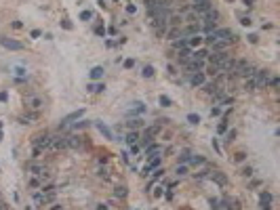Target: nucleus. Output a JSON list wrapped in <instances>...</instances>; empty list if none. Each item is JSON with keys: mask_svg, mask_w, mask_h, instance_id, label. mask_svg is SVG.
Listing matches in <instances>:
<instances>
[{"mask_svg": "<svg viewBox=\"0 0 280 210\" xmlns=\"http://www.w3.org/2000/svg\"><path fill=\"white\" fill-rule=\"evenodd\" d=\"M187 120H189L192 124H198V122H200V118H198L196 114H189V116H187Z\"/></svg>", "mask_w": 280, "mask_h": 210, "instance_id": "obj_35", "label": "nucleus"}, {"mask_svg": "<svg viewBox=\"0 0 280 210\" xmlns=\"http://www.w3.org/2000/svg\"><path fill=\"white\" fill-rule=\"evenodd\" d=\"M217 130H219V132H226V130H228V124H226V122H221V124L217 126Z\"/></svg>", "mask_w": 280, "mask_h": 210, "instance_id": "obj_45", "label": "nucleus"}, {"mask_svg": "<svg viewBox=\"0 0 280 210\" xmlns=\"http://www.w3.org/2000/svg\"><path fill=\"white\" fill-rule=\"evenodd\" d=\"M234 139H236V130H230V132H228V137H226V141H228V143H232Z\"/></svg>", "mask_w": 280, "mask_h": 210, "instance_id": "obj_36", "label": "nucleus"}, {"mask_svg": "<svg viewBox=\"0 0 280 210\" xmlns=\"http://www.w3.org/2000/svg\"><path fill=\"white\" fill-rule=\"evenodd\" d=\"M0 44L4 46V48H11V50H21L23 48V44L17 40H8V38H0Z\"/></svg>", "mask_w": 280, "mask_h": 210, "instance_id": "obj_9", "label": "nucleus"}, {"mask_svg": "<svg viewBox=\"0 0 280 210\" xmlns=\"http://www.w3.org/2000/svg\"><path fill=\"white\" fill-rule=\"evenodd\" d=\"M34 147H38V149H47L51 147V134H38L36 139H34Z\"/></svg>", "mask_w": 280, "mask_h": 210, "instance_id": "obj_4", "label": "nucleus"}, {"mask_svg": "<svg viewBox=\"0 0 280 210\" xmlns=\"http://www.w3.org/2000/svg\"><path fill=\"white\" fill-rule=\"evenodd\" d=\"M124 67H133V59H127L124 61Z\"/></svg>", "mask_w": 280, "mask_h": 210, "instance_id": "obj_49", "label": "nucleus"}, {"mask_svg": "<svg viewBox=\"0 0 280 210\" xmlns=\"http://www.w3.org/2000/svg\"><path fill=\"white\" fill-rule=\"evenodd\" d=\"M162 151V147L160 145H150L147 147V151H145V156H156V153H160Z\"/></svg>", "mask_w": 280, "mask_h": 210, "instance_id": "obj_20", "label": "nucleus"}, {"mask_svg": "<svg viewBox=\"0 0 280 210\" xmlns=\"http://www.w3.org/2000/svg\"><path fill=\"white\" fill-rule=\"evenodd\" d=\"M84 114V109H78V111H72L70 116H65L63 120H61V126H65V124H70V122H74V120H78L80 116Z\"/></svg>", "mask_w": 280, "mask_h": 210, "instance_id": "obj_12", "label": "nucleus"}, {"mask_svg": "<svg viewBox=\"0 0 280 210\" xmlns=\"http://www.w3.org/2000/svg\"><path fill=\"white\" fill-rule=\"evenodd\" d=\"M192 164H204V158H200V156H194V158H192Z\"/></svg>", "mask_w": 280, "mask_h": 210, "instance_id": "obj_38", "label": "nucleus"}, {"mask_svg": "<svg viewBox=\"0 0 280 210\" xmlns=\"http://www.w3.org/2000/svg\"><path fill=\"white\" fill-rule=\"evenodd\" d=\"M141 126V120H131L129 122V128H139Z\"/></svg>", "mask_w": 280, "mask_h": 210, "instance_id": "obj_39", "label": "nucleus"}, {"mask_svg": "<svg viewBox=\"0 0 280 210\" xmlns=\"http://www.w3.org/2000/svg\"><path fill=\"white\" fill-rule=\"evenodd\" d=\"M91 17H93V15H91L89 11H84V13H82V19H84V21H87V19H91Z\"/></svg>", "mask_w": 280, "mask_h": 210, "instance_id": "obj_47", "label": "nucleus"}, {"mask_svg": "<svg viewBox=\"0 0 280 210\" xmlns=\"http://www.w3.org/2000/svg\"><path fill=\"white\" fill-rule=\"evenodd\" d=\"M30 185H32V187H40L42 183H40V179H32V181H30Z\"/></svg>", "mask_w": 280, "mask_h": 210, "instance_id": "obj_44", "label": "nucleus"}, {"mask_svg": "<svg viewBox=\"0 0 280 210\" xmlns=\"http://www.w3.org/2000/svg\"><path fill=\"white\" fill-rule=\"evenodd\" d=\"M25 103H28V107H30V109H34V111H38V109H42V107H44V101H42L40 97H36V95H34V97H28V101H25Z\"/></svg>", "mask_w": 280, "mask_h": 210, "instance_id": "obj_6", "label": "nucleus"}, {"mask_svg": "<svg viewBox=\"0 0 280 210\" xmlns=\"http://www.w3.org/2000/svg\"><path fill=\"white\" fill-rule=\"evenodd\" d=\"M240 23H242V25H251L253 21H251V17H242V19H240Z\"/></svg>", "mask_w": 280, "mask_h": 210, "instance_id": "obj_42", "label": "nucleus"}, {"mask_svg": "<svg viewBox=\"0 0 280 210\" xmlns=\"http://www.w3.org/2000/svg\"><path fill=\"white\" fill-rule=\"evenodd\" d=\"M244 90H257V84H255V76L246 78V82H244Z\"/></svg>", "mask_w": 280, "mask_h": 210, "instance_id": "obj_18", "label": "nucleus"}, {"mask_svg": "<svg viewBox=\"0 0 280 210\" xmlns=\"http://www.w3.org/2000/svg\"><path fill=\"white\" fill-rule=\"evenodd\" d=\"M194 2H202V0H194Z\"/></svg>", "mask_w": 280, "mask_h": 210, "instance_id": "obj_54", "label": "nucleus"}, {"mask_svg": "<svg viewBox=\"0 0 280 210\" xmlns=\"http://www.w3.org/2000/svg\"><path fill=\"white\" fill-rule=\"evenodd\" d=\"M99 176H101V179H110V174H107V170H105V168H101V170H99Z\"/></svg>", "mask_w": 280, "mask_h": 210, "instance_id": "obj_43", "label": "nucleus"}, {"mask_svg": "<svg viewBox=\"0 0 280 210\" xmlns=\"http://www.w3.org/2000/svg\"><path fill=\"white\" fill-rule=\"evenodd\" d=\"M204 90L209 95H217L219 92V86H217V82H209V84H204Z\"/></svg>", "mask_w": 280, "mask_h": 210, "instance_id": "obj_17", "label": "nucleus"}, {"mask_svg": "<svg viewBox=\"0 0 280 210\" xmlns=\"http://www.w3.org/2000/svg\"><path fill=\"white\" fill-rule=\"evenodd\" d=\"M68 147V137H51V149H65Z\"/></svg>", "mask_w": 280, "mask_h": 210, "instance_id": "obj_5", "label": "nucleus"}, {"mask_svg": "<svg viewBox=\"0 0 280 210\" xmlns=\"http://www.w3.org/2000/svg\"><path fill=\"white\" fill-rule=\"evenodd\" d=\"M143 76H145V78H152V76H154V67H152V65H145V67H143Z\"/></svg>", "mask_w": 280, "mask_h": 210, "instance_id": "obj_27", "label": "nucleus"}, {"mask_svg": "<svg viewBox=\"0 0 280 210\" xmlns=\"http://www.w3.org/2000/svg\"><path fill=\"white\" fill-rule=\"evenodd\" d=\"M270 202H272V195H270L268 191H263V193L259 195V204H261V208H263V210H272Z\"/></svg>", "mask_w": 280, "mask_h": 210, "instance_id": "obj_11", "label": "nucleus"}, {"mask_svg": "<svg viewBox=\"0 0 280 210\" xmlns=\"http://www.w3.org/2000/svg\"><path fill=\"white\" fill-rule=\"evenodd\" d=\"M137 141V132H129L127 134V143H135Z\"/></svg>", "mask_w": 280, "mask_h": 210, "instance_id": "obj_33", "label": "nucleus"}, {"mask_svg": "<svg viewBox=\"0 0 280 210\" xmlns=\"http://www.w3.org/2000/svg\"><path fill=\"white\" fill-rule=\"evenodd\" d=\"M204 63H202V59H192L189 63H187V69L194 74V72H200V67H202Z\"/></svg>", "mask_w": 280, "mask_h": 210, "instance_id": "obj_14", "label": "nucleus"}, {"mask_svg": "<svg viewBox=\"0 0 280 210\" xmlns=\"http://www.w3.org/2000/svg\"><path fill=\"white\" fill-rule=\"evenodd\" d=\"M244 158H246V153H244V151H238V153L234 156V160H236V162H244Z\"/></svg>", "mask_w": 280, "mask_h": 210, "instance_id": "obj_34", "label": "nucleus"}, {"mask_svg": "<svg viewBox=\"0 0 280 210\" xmlns=\"http://www.w3.org/2000/svg\"><path fill=\"white\" fill-rule=\"evenodd\" d=\"M226 204H228V208H230V210H240V202L234 200V198H232V200H228Z\"/></svg>", "mask_w": 280, "mask_h": 210, "instance_id": "obj_22", "label": "nucleus"}, {"mask_svg": "<svg viewBox=\"0 0 280 210\" xmlns=\"http://www.w3.org/2000/svg\"><path fill=\"white\" fill-rule=\"evenodd\" d=\"M95 126H97V128H99V130H101V132H103V134H105L107 139H112V132L107 130V126H103L101 122H95Z\"/></svg>", "mask_w": 280, "mask_h": 210, "instance_id": "obj_23", "label": "nucleus"}, {"mask_svg": "<svg viewBox=\"0 0 280 210\" xmlns=\"http://www.w3.org/2000/svg\"><path fill=\"white\" fill-rule=\"evenodd\" d=\"M228 44H230V42L217 40V42H213L211 46H213V53H226V48H228Z\"/></svg>", "mask_w": 280, "mask_h": 210, "instance_id": "obj_15", "label": "nucleus"}, {"mask_svg": "<svg viewBox=\"0 0 280 210\" xmlns=\"http://www.w3.org/2000/svg\"><path fill=\"white\" fill-rule=\"evenodd\" d=\"M0 141H2V132H0Z\"/></svg>", "mask_w": 280, "mask_h": 210, "instance_id": "obj_53", "label": "nucleus"}, {"mask_svg": "<svg viewBox=\"0 0 280 210\" xmlns=\"http://www.w3.org/2000/svg\"><path fill=\"white\" fill-rule=\"evenodd\" d=\"M219 111H221L219 107H213V109H211V116H219Z\"/></svg>", "mask_w": 280, "mask_h": 210, "instance_id": "obj_48", "label": "nucleus"}, {"mask_svg": "<svg viewBox=\"0 0 280 210\" xmlns=\"http://www.w3.org/2000/svg\"><path fill=\"white\" fill-rule=\"evenodd\" d=\"M215 36H217V40H223V42H230V40H234V34H232V30H228V27H221V30H215Z\"/></svg>", "mask_w": 280, "mask_h": 210, "instance_id": "obj_7", "label": "nucleus"}, {"mask_svg": "<svg viewBox=\"0 0 280 210\" xmlns=\"http://www.w3.org/2000/svg\"><path fill=\"white\" fill-rule=\"evenodd\" d=\"M209 74L215 78V76H219V67L217 65H213V63H209Z\"/></svg>", "mask_w": 280, "mask_h": 210, "instance_id": "obj_26", "label": "nucleus"}, {"mask_svg": "<svg viewBox=\"0 0 280 210\" xmlns=\"http://www.w3.org/2000/svg\"><path fill=\"white\" fill-rule=\"evenodd\" d=\"M236 76H242V78H251V76H255L257 74V69L246 61V59H238L236 63H234V69H232Z\"/></svg>", "mask_w": 280, "mask_h": 210, "instance_id": "obj_1", "label": "nucleus"}, {"mask_svg": "<svg viewBox=\"0 0 280 210\" xmlns=\"http://www.w3.org/2000/svg\"><path fill=\"white\" fill-rule=\"evenodd\" d=\"M68 147H72V149H80V147H82V137H78V134L68 137Z\"/></svg>", "mask_w": 280, "mask_h": 210, "instance_id": "obj_10", "label": "nucleus"}, {"mask_svg": "<svg viewBox=\"0 0 280 210\" xmlns=\"http://www.w3.org/2000/svg\"><path fill=\"white\" fill-rule=\"evenodd\" d=\"M189 57H192V48H189V46H183V48L179 50V59H181V61L186 63Z\"/></svg>", "mask_w": 280, "mask_h": 210, "instance_id": "obj_16", "label": "nucleus"}, {"mask_svg": "<svg viewBox=\"0 0 280 210\" xmlns=\"http://www.w3.org/2000/svg\"><path fill=\"white\" fill-rule=\"evenodd\" d=\"M103 88H105L103 84H91V86H89V90H91V92H101Z\"/></svg>", "mask_w": 280, "mask_h": 210, "instance_id": "obj_28", "label": "nucleus"}, {"mask_svg": "<svg viewBox=\"0 0 280 210\" xmlns=\"http://www.w3.org/2000/svg\"><path fill=\"white\" fill-rule=\"evenodd\" d=\"M200 42H202V38H200V36H194V38H189V46H198Z\"/></svg>", "mask_w": 280, "mask_h": 210, "instance_id": "obj_32", "label": "nucleus"}, {"mask_svg": "<svg viewBox=\"0 0 280 210\" xmlns=\"http://www.w3.org/2000/svg\"><path fill=\"white\" fill-rule=\"evenodd\" d=\"M145 132H147L150 137H154V134H158V132H160V124H156V126H150V128H147Z\"/></svg>", "mask_w": 280, "mask_h": 210, "instance_id": "obj_25", "label": "nucleus"}, {"mask_svg": "<svg viewBox=\"0 0 280 210\" xmlns=\"http://www.w3.org/2000/svg\"><path fill=\"white\" fill-rule=\"evenodd\" d=\"M198 30H200V27H198V25H196V23H192V25H187L186 34H198Z\"/></svg>", "mask_w": 280, "mask_h": 210, "instance_id": "obj_29", "label": "nucleus"}, {"mask_svg": "<svg viewBox=\"0 0 280 210\" xmlns=\"http://www.w3.org/2000/svg\"><path fill=\"white\" fill-rule=\"evenodd\" d=\"M211 208H213V210H219V202H217V200H211Z\"/></svg>", "mask_w": 280, "mask_h": 210, "instance_id": "obj_46", "label": "nucleus"}, {"mask_svg": "<svg viewBox=\"0 0 280 210\" xmlns=\"http://www.w3.org/2000/svg\"><path fill=\"white\" fill-rule=\"evenodd\" d=\"M158 164H160V158H158V156H152V160H150V166H147V168H156Z\"/></svg>", "mask_w": 280, "mask_h": 210, "instance_id": "obj_30", "label": "nucleus"}, {"mask_svg": "<svg viewBox=\"0 0 280 210\" xmlns=\"http://www.w3.org/2000/svg\"><path fill=\"white\" fill-rule=\"evenodd\" d=\"M189 82H192V86H202L204 84V74L202 72H194L192 78H189Z\"/></svg>", "mask_w": 280, "mask_h": 210, "instance_id": "obj_13", "label": "nucleus"}, {"mask_svg": "<svg viewBox=\"0 0 280 210\" xmlns=\"http://www.w3.org/2000/svg\"><path fill=\"white\" fill-rule=\"evenodd\" d=\"M0 210H8V206H4V204H0Z\"/></svg>", "mask_w": 280, "mask_h": 210, "instance_id": "obj_52", "label": "nucleus"}, {"mask_svg": "<svg viewBox=\"0 0 280 210\" xmlns=\"http://www.w3.org/2000/svg\"><path fill=\"white\" fill-rule=\"evenodd\" d=\"M206 55H209V53H206V50L202 48V50H196V53H194V59H204Z\"/></svg>", "mask_w": 280, "mask_h": 210, "instance_id": "obj_31", "label": "nucleus"}, {"mask_svg": "<svg viewBox=\"0 0 280 210\" xmlns=\"http://www.w3.org/2000/svg\"><path fill=\"white\" fill-rule=\"evenodd\" d=\"M59 208H61L59 204H53V206H51V210H59Z\"/></svg>", "mask_w": 280, "mask_h": 210, "instance_id": "obj_51", "label": "nucleus"}, {"mask_svg": "<svg viewBox=\"0 0 280 210\" xmlns=\"http://www.w3.org/2000/svg\"><path fill=\"white\" fill-rule=\"evenodd\" d=\"M213 8V4H211V0H202V2H194V13L198 15V17H202L204 13H209Z\"/></svg>", "mask_w": 280, "mask_h": 210, "instance_id": "obj_2", "label": "nucleus"}, {"mask_svg": "<svg viewBox=\"0 0 280 210\" xmlns=\"http://www.w3.org/2000/svg\"><path fill=\"white\" fill-rule=\"evenodd\" d=\"M114 195H116V198H127V187L118 185V187L114 189Z\"/></svg>", "mask_w": 280, "mask_h": 210, "instance_id": "obj_21", "label": "nucleus"}, {"mask_svg": "<svg viewBox=\"0 0 280 210\" xmlns=\"http://www.w3.org/2000/svg\"><path fill=\"white\" fill-rule=\"evenodd\" d=\"M251 174H253V168H242V176H251Z\"/></svg>", "mask_w": 280, "mask_h": 210, "instance_id": "obj_41", "label": "nucleus"}, {"mask_svg": "<svg viewBox=\"0 0 280 210\" xmlns=\"http://www.w3.org/2000/svg\"><path fill=\"white\" fill-rule=\"evenodd\" d=\"M253 2H255V0H244V4H246V6H253Z\"/></svg>", "mask_w": 280, "mask_h": 210, "instance_id": "obj_50", "label": "nucleus"}, {"mask_svg": "<svg viewBox=\"0 0 280 210\" xmlns=\"http://www.w3.org/2000/svg\"><path fill=\"white\" fill-rule=\"evenodd\" d=\"M160 105L169 107V105H171V99H169V97H160Z\"/></svg>", "mask_w": 280, "mask_h": 210, "instance_id": "obj_37", "label": "nucleus"}, {"mask_svg": "<svg viewBox=\"0 0 280 210\" xmlns=\"http://www.w3.org/2000/svg\"><path fill=\"white\" fill-rule=\"evenodd\" d=\"M211 179H213L217 185H221V187H226V185H228V176H226L221 170H213V172H211Z\"/></svg>", "mask_w": 280, "mask_h": 210, "instance_id": "obj_8", "label": "nucleus"}, {"mask_svg": "<svg viewBox=\"0 0 280 210\" xmlns=\"http://www.w3.org/2000/svg\"><path fill=\"white\" fill-rule=\"evenodd\" d=\"M177 174H179V176L187 174V168H186V166H177Z\"/></svg>", "mask_w": 280, "mask_h": 210, "instance_id": "obj_40", "label": "nucleus"}, {"mask_svg": "<svg viewBox=\"0 0 280 210\" xmlns=\"http://www.w3.org/2000/svg\"><path fill=\"white\" fill-rule=\"evenodd\" d=\"M36 118H38V114H28V116H21L19 120H21V124H32Z\"/></svg>", "mask_w": 280, "mask_h": 210, "instance_id": "obj_19", "label": "nucleus"}, {"mask_svg": "<svg viewBox=\"0 0 280 210\" xmlns=\"http://www.w3.org/2000/svg\"><path fill=\"white\" fill-rule=\"evenodd\" d=\"M255 84H257V88H265L270 84V72H265V69L257 72L255 74Z\"/></svg>", "mask_w": 280, "mask_h": 210, "instance_id": "obj_3", "label": "nucleus"}, {"mask_svg": "<svg viewBox=\"0 0 280 210\" xmlns=\"http://www.w3.org/2000/svg\"><path fill=\"white\" fill-rule=\"evenodd\" d=\"M101 76H103V69H101V67H93V69H91V78H93V80L101 78Z\"/></svg>", "mask_w": 280, "mask_h": 210, "instance_id": "obj_24", "label": "nucleus"}]
</instances>
